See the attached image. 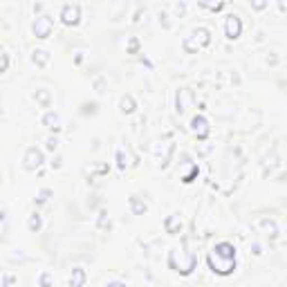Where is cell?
<instances>
[{
	"mask_svg": "<svg viewBox=\"0 0 287 287\" xmlns=\"http://www.w3.org/2000/svg\"><path fill=\"white\" fill-rule=\"evenodd\" d=\"M211 270L220 276H227L236 270V247L231 242H218L213 252L209 253Z\"/></svg>",
	"mask_w": 287,
	"mask_h": 287,
	"instance_id": "6da1fadb",
	"label": "cell"
},
{
	"mask_svg": "<svg viewBox=\"0 0 287 287\" xmlns=\"http://www.w3.org/2000/svg\"><path fill=\"white\" fill-rule=\"evenodd\" d=\"M211 43V30L209 27H193L184 38H182V47L186 54H195L200 50H204Z\"/></svg>",
	"mask_w": 287,
	"mask_h": 287,
	"instance_id": "7a4b0ae2",
	"label": "cell"
},
{
	"mask_svg": "<svg viewBox=\"0 0 287 287\" xmlns=\"http://www.w3.org/2000/svg\"><path fill=\"white\" fill-rule=\"evenodd\" d=\"M54 30V18L52 16H38L32 25V32H34L36 38H47Z\"/></svg>",
	"mask_w": 287,
	"mask_h": 287,
	"instance_id": "3957f363",
	"label": "cell"
},
{
	"mask_svg": "<svg viewBox=\"0 0 287 287\" xmlns=\"http://www.w3.org/2000/svg\"><path fill=\"white\" fill-rule=\"evenodd\" d=\"M41 164H43V152L36 146H30L23 155V169L25 170H36Z\"/></svg>",
	"mask_w": 287,
	"mask_h": 287,
	"instance_id": "277c9868",
	"label": "cell"
},
{
	"mask_svg": "<svg viewBox=\"0 0 287 287\" xmlns=\"http://www.w3.org/2000/svg\"><path fill=\"white\" fill-rule=\"evenodd\" d=\"M242 32V20L240 16H236V14H229L227 20H224V34H227V38H238Z\"/></svg>",
	"mask_w": 287,
	"mask_h": 287,
	"instance_id": "5b68a950",
	"label": "cell"
},
{
	"mask_svg": "<svg viewBox=\"0 0 287 287\" xmlns=\"http://www.w3.org/2000/svg\"><path fill=\"white\" fill-rule=\"evenodd\" d=\"M61 20H63L65 25H79V20H81V7L63 5V9H61Z\"/></svg>",
	"mask_w": 287,
	"mask_h": 287,
	"instance_id": "8992f818",
	"label": "cell"
},
{
	"mask_svg": "<svg viewBox=\"0 0 287 287\" xmlns=\"http://www.w3.org/2000/svg\"><path fill=\"white\" fill-rule=\"evenodd\" d=\"M191 130H193V135H198V139H206L211 128H209V121L202 115H198V117L191 119Z\"/></svg>",
	"mask_w": 287,
	"mask_h": 287,
	"instance_id": "52a82bcc",
	"label": "cell"
},
{
	"mask_svg": "<svg viewBox=\"0 0 287 287\" xmlns=\"http://www.w3.org/2000/svg\"><path fill=\"white\" fill-rule=\"evenodd\" d=\"M41 123L45 126V128H50V130H61L63 126H61V115L59 112H54V110H47L45 115H43V119H41Z\"/></svg>",
	"mask_w": 287,
	"mask_h": 287,
	"instance_id": "ba28073f",
	"label": "cell"
},
{
	"mask_svg": "<svg viewBox=\"0 0 287 287\" xmlns=\"http://www.w3.org/2000/svg\"><path fill=\"white\" fill-rule=\"evenodd\" d=\"M256 227L260 229L263 234H267V236H276V234H278V227H276V222L271 220L270 216L258 218V220H256Z\"/></svg>",
	"mask_w": 287,
	"mask_h": 287,
	"instance_id": "9c48e42d",
	"label": "cell"
},
{
	"mask_svg": "<svg viewBox=\"0 0 287 287\" xmlns=\"http://www.w3.org/2000/svg\"><path fill=\"white\" fill-rule=\"evenodd\" d=\"M193 101H195V94L191 92V90L182 88L180 92H177V112H184L188 103H193Z\"/></svg>",
	"mask_w": 287,
	"mask_h": 287,
	"instance_id": "30bf717a",
	"label": "cell"
},
{
	"mask_svg": "<svg viewBox=\"0 0 287 287\" xmlns=\"http://www.w3.org/2000/svg\"><path fill=\"white\" fill-rule=\"evenodd\" d=\"M32 97H34V101H36V103H41L43 108L52 106V92H50L47 88H36Z\"/></svg>",
	"mask_w": 287,
	"mask_h": 287,
	"instance_id": "8fae6325",
	"label": "cell"
},
{
	"mask_svg": "<svg viewBox=\"0 0 287 287\" xmlns=\"http://www.w3.org/2000/svg\"><path fill=\"white\" fill-rule=\"evenodd\" d=\"M85 278H88L85 270H83V267H74L72 274H70V285L72 287H83L85 285Z\"/></svg>",
	"mask_w": 287,
	"mask_h": 287,
	"instance_id": "7c38bea8",
	"label": "cell"
},
{
	"mask_svg": "<svg viewBox=\"0 0 287 287\" xmlns=\"http://www.w3.org/2000/svg\"><path fill=\"white\" fill-rule=\"evenodd\" d=\"M50 59H52V56H50L47 50H34V52H32V63L38 65V68H45V65L50 63Z\"/></svg>",
	"mask_w": 287,
	"mask_h": 287,
	"instance_id": "4fadbf2b",
	"label": "cell"
},
{
	"mask_svg": "<svg viewBox=\"0 0 287 287\" xmlns=\"http://www.w3.org/2000/svg\"><path fill=\"white\" fill-rule=\"evenodd\" d=\"M137 103L135 99H133V94H123L121 99H119V110L123 112V115H130V112H135Z\"/></svg>",
	"mask_w": 287,
	"mask_h": 287,
	"instance_id": "5bb4252c",
	"label": "cell"
},
{
	"mask_svg": "<svg viewBox=\"0 0 287 287\" xmlns=\"http://www.w3.org/2000/svg\"><path fill=\"white\" fill-rule=\"evenodd\" d=\"M164 227H166V234H180V229H182L180 216H169L166 218V222H164Z\"/></svg>",
	"mask_w": 287,
	"mask_h": 287,
	"instance_id": "9a60e30c",
	"label": "cell"
},
{
	"mask_svg": "<svg viewBox=\"0 0 287 287\" xmlns=\"http://www.w3.org/2000/svg\"><path fill=\"white\" fill-rule=\"evenodd\" d=\"M128 202H130V209H133V213H135V216H144V213H146V209H148L146 202H144V200H139L137 195H133Z\"/></svg>",
	"mask_w": 287,
	"mask_h": 287,
	"instance_id": "2e32d148",
	"label": "cell"
},
{
	"mask_svg": "<svg viewBox=\"0 0 287 287\" xmlns=\"http://www.w3.org/2000/svg\"><path fill=\"white\" fill-rule=\"evenodd\" d=\"M41 227H43V218L38 213H32L30 220H27V229H30L32 234H36V231H41Z\"/></svg>",
	"mask_w": 287,
	"mask_h": 287,
	"instance_id": "e0dca14e",
	"label": "cell"
},
{
	"mask_svg": "<svg viewBox=\"0 0 287 287\" xmlns=\"http://www.w3.org/2000/svg\"><path fill=\"white\" fill-rule=\"evenodd\" d=\"M126 166H128V155H126V151H123L121 144H119L117 146V169L126 170Z\"/></svg>",
	"mask_w": 287,
	"mask_h": 287,
	"instance_id": "ac0fdd59",
	"label": "cell"
},
{
	"mask_svg": "<svg viewBox=\"0 0 287 287\" xmlns=\"http://www.w3.org/2000/svg\"><path fill=\"white\" fill-rule=\"evenodd\" d=\"M38 283H41V287H52V271H47V270L43 271Z\"/></svg>",
	"mask_w": 287,
	"mask_h": 287,
	"instance_id": "d6986e66",
	"label": "cell"
},
{
	"mask_svg": "<svg viewBox=\"0 0 287 287\" xmlns=\"http://www.w3.org/2000/svg\"><path fill=\"white\" fill-rule=\"evenodd\" d=\"M50 195H52V191H50V188H43L41 193H38V198H36V204H45L47 200H50Z\"/></svg>",
	"mask_w": 287,
	"mask_h": 287,
	"instance_id": "ffe728a7",
	"label": "cell"
},
{
	"mask_svg": "<svg viewBox=\"0 0 287 287\" xmlns=\"http://www.w3.org/2000/svg\"><path fill=\"white\" fill-rule=\"evenodd\" d=\"M45 148L50 152H54L56 148H59V139H56V137H47V139H45Z\"/></svg>",
	"mask_w": 287,
	"mask_h": 287,
	"instance_id": "44dd1931",
	"label": "cell"
},
{
	"mask_svg": "<svg viewBox=\"0 0 287 287\" xmlns=\"http://www.w3.org/2000/svg\"><path fill=\"white\" fill-rule=\"evenodd\" d=\"M195 175H198V166H193V169L188 170V175H184V180H182V182H184V184H191Z\"/></svg>",
	"mask_w": 287,
	"mask_h": 287,
	"instance_id": "7402d4cb",
	"label": "cell"
},
{
	"mask_svg": "<svg viewBox=\"0 0 287 287\" xmlns=\"http://www.w3.org/2000/svg\"><path fill=\"white\" fill-rule=\"evenodd\" d=\"M7 70H9V52H2V68H0V72L5 74Z\"/></svg>",
	"mask_w": 287,
	"mask_h": 287,
	"instance_id": "603a6c76",
	"label": "cell"
},
{
	"mask_svg": "<svg viewBox=\"0 0 287 287\" xmlns=\"http://www.w3.org/2000/svg\"><path fill=\"white\" fill-rule=\"evenodd\" d=\"M137 47H139V41H137L135 36H133V38L128 41V50H130V52H137Z\"/></svg>",
	"mask_w": 287,
	"mask_h": 287,
	"instance_id": "cb8c5ba5",
	"label": "cell"
},
{
	"mask_svg": "<svg viewBox=\"0 0 287 287\" xmlns=\"http://www.w3.org/2000/svg\"><path fill=\"white\" fill-rule=\"evenodd\" d=\"M12 283H14V278H12V276H9V274L5 271V274H2V287H9Z\"/></svg>",
	"mask_w": 287,
	"mask_h": 287,
	"instance_id": "d4e9b609",
	"label": "cell"
},
{
	"mask_svg": "<svg viewBox=\"0 0 287 287\" xmlns=\"http://www.w3.org/2000/svg\"><path fill=\"white\" fill-rule=\"evenodd\" d=\"M252 249H253V253H256V256H260V253H263V252H260V245H252Z\"/></svg>",
	"mask_w": 287,
	"mask_h": 287,
	"instance_id": "484cf974",
	"label": "cell"
},
{
	"mask_svg": "<svg viewBox=\"0 0 287 287\" xmlns=\"http://www.w3.org/2000/svg\"><path fill=\"white\" fill-rule=\"evenodd\" d=\"M253 7H256V9H265V7H267V2H253Z\"/></svg>",
	"mask_w": 287,
	"mask_h": 287,
	"instance_id": "4316f807",
	"label": "cell"
},
{
	"mask_svg": "<svg viewBox=\"0 0 287 287\" xmlns=\"http://www.w3.org/2000/svg\"><path fill=\"white\" fill-rule=\"evenodd\" d=\"M52 169H61V159H59V157L52 162Z\"/></svg>",
	"mask_w": 287,
	"mask_h": 287,
	"instance_id": "83f0119b",
	"label": "cell"
},
{
	"mask_svg": "<svg viewBox=\"0 0 287 287\" xmlns=\"http://www.w3.org/2000/svg\"><path fill=\"white\" fill-rule=\"evenodd\" d=\"M106 287H126V285H123V283H108Z\"/></svg>",
	"mask_w": 287,
	"mask_h": 287,
	"instance_id": "f1b7e54d",
	"label": "cell"
},
{
	"mask_svg": "<svg viewBox=\"0 0 287 287\" xmlns=\"http://www.w3.org/2000/svg\"><path fill=\"white\" fill-rule=\"evenodd\" d=\"M278 7H281V9H287V2H281V5H278Z\"/></svg>",
	"mask_w": 287,
	"mask_h": 287,
	"instance_id": "f546056e",
	"label": "cell"
}]
</instances>
